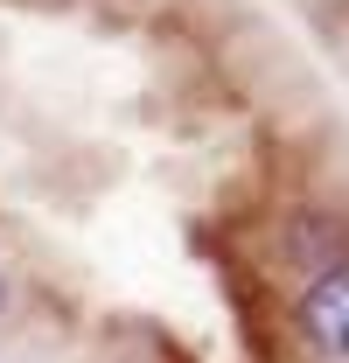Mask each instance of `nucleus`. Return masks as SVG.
I'll list each match as a JSON object with an SVG mask.
<instances>
[{"mask_svg": "<svg viewBox=\"0 0 349 363\" xmlns=\"http://www.w3.org/2000/svg\"><path fill=\"white\" fill-rule=\"evenodd\" d=\"M0 321H7V266H0Z\"/></svg>", "mask_w": 349, "mask_h": 363, "instance_id": "3", "label": "nucleus"}, {"mask_svg": "<svg viewBox=\"0 0 349 363\" xmlns=\"http://www.w3.org/2000/svg\"><path fill=\"white\" fill-rule=\"evenodd\" d=\"M349 259V224L336 210H301L279 224V266L287 272H321V266H343Z\"/></svg>", "mask_w": 349, "mask_h": 363, "instance_id": "2", "label": "nucleus"}, {"mask_svg": "<svg viewBox=\"0 0 349 363\" xmlns=\"http://www.w3.org/2000/svg\"><path fill=\"white\" fill-rule=\"evenodd\" d=\"M294 342L321 363H349V259L301 279V294H294Z\"/></svg>", "mask_w": 349, "mask_h": 363, "instance_id": "1", "label": "nucleus"}]
</instances>
